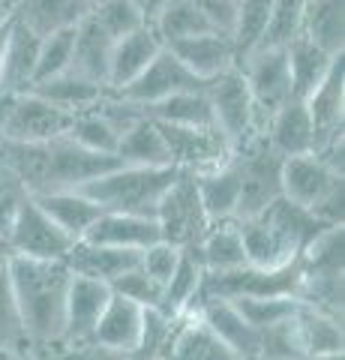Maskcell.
Masks as SVG:
<instances>
[{
  "mask_svg": "<svg viewBox=\"0 0 345 360\" xmlns=\"http://www.w3.org/2000/svg\"><path fill=\"white\" fill-rule=\"evenodd\" d=\"M63 262L70 264L72 274L103 279V283L111 285L115 279L124 276L126 270L141 264V250H124V246H105V243L79 240Z\"/></svg>",
  "mask_w": 345,
  "mask_h": 360,
  "instance_id": "ffe728a7",
  "label": "cell"
},
{
  "mask_svg": "<svg viewBox=\"0 0 345 360\" xmlns=\"http://www.w3.org/2000/svg\"><path fill=\"white\" fill-rule=\"evenodd\" d=\"M87 15H91L115 42H117L120 37H126V33L138 30L141 25H148L132 0H96Z\"/></svg>",
  "mask_w": 345,
  "mask_h": 360,
  "instance_id": "b9f144b4",
  "label": "cell"
},
{
  "mask_svg": "<svg viewBox=\"0 0 345 360\" xmlns=\"http://www.w3.org/2000/svg\"><path fill=\"white\" fill-rule=\"evenodd\" d=\"M111 49H115V39H111L91 15H84L79 25H75V42H72L70 70L84 75V78H91V82H99V84L108 87Z\"/></svg>",
  "mask_w": 345,
  "mask_h": 360,
  "instance_id": "d4e9b609",
  "label": "cell"
},
{
  "mask_svg": "<svg viewBox=\"0 0 345 360\" xmlns=\"http://www.w3.org/2000/svg\"><path fill=\"white\" fill-rule=\"evenodd\" d=\"M294 330L304 345L306 357L327 354V352H345V328L339 315H330L309 303H297L294 309Z\"/></svg>",
  "mask_w": 345,
  "mask_h": 360,
  "instance_id": "f1b7e54d",
  "label": "cell"
},
{
  "mask_svg": "<svg viewBox=\"0 0 345 360\" xmlns=\"http://www.w3.org/2000/svg\"><path fill=\"white\" fill-rule=\"evenodd\" d=\"M177 319H181V315L165 312L162 307H144L138 345H136V352H132V357L136 360H160L162 352L169 348L171 336H174Z\"/></svg>",
  "mask_w": 345,
  "mask_h": 360,
  "instance_id": "f35d334b",
  "label": "cell"
},
{
  "mask_svg": "<svg viewBox=\"0 0 345 360\" xmlns=\"http://www.w3.org/2000/svg\"><path fill=\"white\" fill-rule=\"evenodd\" d=\"M169 49L181 58V63L186 66V70L193 72L195 78H202V82H210V78L228 72L231 66L240 63L237 42L226 30L195 33V37H189V39L171 42Z\"/></svg>",
  "mask_w": 345,
  "mask_h": 360,
  "instance_id": "2e32d148",
  "label": "cell"
},
{
  "mask_svg": "<svg viewBox=\"0 0 345 360\" xmlns=\"http://www.w3.org/2000/svg\"><path fill=\"white\" fill-rule=\"evenodd\" d=\"M204 90L210 99V111H214V123L226 132V139L235 148H240L243 141H249L252 135L261 132V123H259V115H255V105L240 66H231L228 72L210 78Z\"/></svg>",
  "mask_w": 345,
  "mask_h": 360,
  "instance_id": "9c48e42d",
  "label": "cell"
},
{
  "mask_svg": "<svg viewBox=\"0 0 345 360\" xmlns=\"http://www.w3.org/2000/svg\"><path fill=\"white\" fill-rule=\"evenodd\" d=\"M160 123V120H157ZM162 139L169 144L171 165L189 174H202L210 168L226 165L235 156V144L226 139L216 123L210 127H171V123H160Z\"/></svg>",
  "mask_w": 345,
  "mask_h": 360,
  "instance_id": "7c38bea8",
  "label": "cell"
},
{
  "mask_svg": "<svg viewBox=\"0 0 345 360\" xmlns=\"http://www.w3.org/2000/svg\"><path fill=\"white\" fill-rule=\"evenodd\" d=\"M231 303L240 309V315L255 330H264V328H273V324L292 319L300 300L294 295H267V297H237Z\"/></svg>",
  "mask_w": 345,
  "mask_h": 360,
  "instance_id": "ab89813d",
  "label": "cell"
},
{
  "mask_svg": "<svg viewBox=\"0 0 345 360\" xmlns=\"http://www.w3.org/2000/svg\"><path fill=\"white\" fill-rule=\"evenodd\" d=\"M297 283H300V262L288 267H276V270L243 264L235 270H226V274H207L198 300H204V297L237 300V297H267V295L297 297Z\"/></svg>",
  "mask_w": 345,
  "mask_h": 360,
  "instance_id": "30bf717a",
  "label": "cell"
},
{
  "mask_svg": "<svg viewBox=\"0 0 345 360\" xmlns=\"http://www.w3.org/2000/svg\"><path fill=\"white\" fill-rule=\"evenodd\" d=\"M132 4H136V9L144 15V21H148V25H153V18L162 13V6L169 4V0H132Z\"/></svg>",
  "mask_w": 345,
  "mask_h": 360,
  "instance_id": "816d5d0a",
  "label": "cell"
},
{
  "mask_svg": "<svg viewBox=\"0 0 345 360\" xmlns=\"http://www.w3.org/2000/svg\"><path fill=\"white\" fill-rule=\"evenodd\" d=\"M198 255H202V264H204L207 274H226V270L249 264L247 250H243L240 229H237V219L210 222L204 238L198 240Z\"/></svg>",
  "mask_w": 345,
  "mask_h": 360,
  "instance_id": "836d02e7",
  "label": "cell"
},
{
  "mask_svg": "<svg viewBox=\"0 0 345 360\" xmlns=\"http://www.w3.org/2000/svg\"><path fill=\"white\" fill-rule=\"evenodd\" d=\"M309 360H345V352H327V354H315Z\"/></svg>",
  "mask_w": 345,
  "mask_h": 360,
  "instance_id": "9f6ffc18",
  "label": "cell"
},
{
  "mask_svg": "<svg viewBox=\"0 0 345 360\" xmlns=\"http://www.w3.org/2000/svg\"><path fill=\"white\" fill-rule=\"evenodd\" d=\"M6 360H51L46 352H37V348H25L21 354H13V357H6Z\"/></svg>",
  "mask_w": 345,
  "mask_h": 360,
  "instance_id": "f5cc1de1",
  "label": "cell"
},
{
  "mask_svg": "<svg viewBox=\"0 0 345 360\" xmlns=\"http://www.w3.org/2000/svg\"><path fill=\"white\" fill-rule=\"evenodd\" d=\"M33 198L39 201L42 210H46L75 243L84 238L87 229H91V225L99 219V213H103V207L87 198L82 189H58V193L33 195Z\"/></svg>",
  "mask_w": 345,
  "mask_h": 360,
  "instance_id": "f546056e",
  "label": "cell"
},
{
  "mask_svg": "<svg viewBox=\"0 0 345 360\" xmlns=\"http://www.w3.org/2000/svg\"><path fill=\"white\" fill-rule=\"evenodd\" d=\"M9 15H13V13H9V6H6V0H0V21H6Z\"/></svg>",
  "mask_w": 345,
  "mask_h": 360,
  "instance_id": "6f0895ef",
  "label": "cell"
},
{
  "mask_svg": "<svg viewBox=\"0 0 345 360\" xmlns=\"http://www.w3.org/2000/svg\"><path fill=\"white\" fill-rule=\"evenodd\" d=\"M304 6H306V0H273L259 45H285L292 37H297Z\"/></svg>",
  "mask_w": 345,
  "mask_h": 360,
  "instance_id": "f6af8a7d",
  "label": "cell"
},
{
  "mask_svg": "<svg viewBox=\"0 0 345 360\" xmlns=\"http://www.w3.org/2000/svg\"><path fill=\"white\" fill-rule=\"evenodd\" d=\"M91 13L87 0H18L13 18L30 27L37 37H48L54 30L75 27Z\"/></svg>",
  "mask_w": 345,
  "mask_h": 360,
  "instance_id": "4316f807",
  "label": "cell"
},
{
  "mask_svg": "<svg viewBox=\"0 0 345 360\" xmlns=\"http://www.w3.org/2000/svg\"><path fill=\"white\" fill-rule=\"evenodd\" d=\"M27 345L25 328H21V315H18V303L9 285L6 267L0 270V357H13L21 354Z\"/></svg>",
  "mask_w": 345,
  "mask_h": 360,
  "instance_id": "60d3db41",
  "label": "cell"
},
{
  "mask_svg": "<svg viewBox=\"0 0 345 360\" xmlns=\"http://www.w3.org/2000/svg\"><path fill=\"white\" fill-rule=\"evenodd\" d=\"M111 297V285L103 279L72 274L70 291H66V315H63V340L60 345L91 342L93 328Z\"/></svg>",
  "mask_w": 345,
  "mask_h": 360,
  "instance_id": "9a60e30c",
  "label": "cell"
},
{
  "mask_svg": "<svg viewBox=\"0 0 345 360\" xmlns=\"http://www.w3.org/2000/svg\"><path fill=\"white\" fill-rule=\"evenodd\" d=\"M153 219L160 225L162 240H169L174 246H198V240H202L204 231L210 229V219L202 207L193 174L177 168L174 180L160 198Z\"/></svg>",
  "mask_w": 345,
  "mask_h": 360,
  "instance_id": "ba28073f",
  "label": "cell"
},
{
  "mask_svg": "<svg viewBox=\"0 0 345 360\" xmlns=\"http://www.w3.org/2000/svg\"><path fill=\"white\" fill-rule=\"evenodd\" d=\"M39 39L30 27L9 15V39L4 51V70H0V96H13L30 90L33 78H37V54Z\"/></svg>",
  "mask_w": 345,
  "mask_h": 360,
  "instance_id": "d6986e66",
  "label": "cell"
},
{
  "mask_svg": "<svg viewBox=\"0 0 345 360\" xmlns=\"http://www.w3.org/2000/svg\"><path fill=\"white\" fill-rule=\"evenodd\" d=\"M216 30H235V0H189Z\"/></svg>",
  "mask_w": 345,
  "mask_h": 360,
  "instance_id": "f907efd6",
  "label": "cell"
},
{
  "mask_svg": "<svg viewBox=\"0 0 345 360\" xmlns=\"http://www.w3.org/2000/svg\"><path fill=\"white\" fill-rule=\"evenodd\" d=\"M30 193L25 189V184L9 172V168L0 162V234L6 238V231H9V225H13V217H15V210L18 205L25 201Z\"/></svg>",
  "mask_w": 345,
  "mask_h": 360,
  "instance_id": "c3c4849f",
  "label": "cell"
},
{
  "mask_svg": "<svg viewBox=\"0 0 345 360\" xmlns=\"http://www.w3.org/2000/svg\"><path fill=\"white\" fill-rule=\"evenodd\" d=\"M264 139L280 156L313 153V120L304 99L292 96L282 108H276L264 123Z\"/></svg>",
  "mask_w": 345,
  "mask_h": 360,
  "instance_id": "7402d4cb",
  "label": "cell"
},
{
  "mask_svg": "<svg viewBox=\"0 0 345 360\" xmlns=\"http://www.w3.org/2000/svg\"><path fill=\"white\" fill-rule=\"evenodd\" d=\"M237 66H240L243 78H247L255 115H259V123L264 129L267 117L294 96L292 75H288L285 45H255V49L243 54Z\"/></svg>",
  "mask_w": 345,
  "mask_h": 360,
  "instance_id": "8992f818",
  "label": "cell"
},
{
  "mask_svg": "<svg viewBox=\"0 0 345 360\" xmlns=\"http://www.w3.org/2000/svg\"><path fill=\"white\" fill-rule=\"evenodd\" d=\"M63 135H70V139L79 141L82 148L96 150V153H115L117 141H120V132L103 117V111H99L96 105L72 115L70 129H66Z\"/></svg>",
  "mask_w": 345,
  "mask_h": 360,
  "instance_id": "74e56055",
  "label": "cell"
},
{
  "mask_svg": "<svg viewBox=\"0 0 345 360\" xmlns=\"http://www.w3.org/2000/svg\"><path fill=\"white\" fill-rule=\"evenodd\" d=\"M160 360H240V357L207 328L195 309H186L177 319L174 336Z\"/></svg>",
  "mask_w": 345,
  "mask_h": 360,
  "instance_id": "ac0fdd59",
  "label": "cell"
},
{
  "mask_svg": "<svg viewBox=\"0 0 345 360\" xmlns=\"http://www.w3.org/2000/svg\"><path fill=\"white\" fill-rule=\"evenodd\" d=\"M204 276H207V270L202 264V255H198V246H183L174 274L169 276V283L162 285V303L160 307L165 312H171V315H181L186 309H193L198 295H202Z\"/></svg>",
  "mask_w": 345,
  "mask_h": 360,
  "instance_id": "4dcf8cb0",
  "label": "cell"
},
{
  "mask_svg": "<svg viewBox=\"0 0 345 360\" xmlns=\"http://www.w3.org/2000/svg\"><path fill=\"white\" fill-rule=\"evenodd\" d=\"M51 360H136L126 352L117 348H105L96 342H82V345H58L54 352H48Z\"/></svg>",
  "mask_w": 345,
  "mask_h": 360,
  "instance_id": "681fc988",
  "label": "cell"
},
{
  "mask_svg": "<svg viewBox=\"0 0 345 360\" xmlns=\"http://www.w3.org/2000/svg\"><path fill=\"white\" fill-rule=\"evenodd\" d=\"M160 225L153 217H136V213H115L103 210L99 219L87 229L82 240L105 243V246H124V250H144L153 240H160Z\"/></svg>",
  "mask_w": 345,
  "mask_h": 360,
  "instance_id": "cb8c5ba5",
  "label": "cell"
},
{
  "mask_svg": "<svg viewBox=\"0 0 345 360\" xmlns=\"http://www.w3.org/2000/svg\"><path fill=\"white\" fill-rule=\"evenodd\" d=\"M111 291H117V295L136 300L138 307H160L162 303V285L153 276L144 274L141 264L126 270L120 279H115V283H111Z\"/></svg>",
  "mask_w": 345,
  "mask_h": 360,
  "instance_id": "bcb514c9",
  "label": "cell"
},
{
  "mask_svg": "<svg viewBox=\"0 0 345 360\" xmlns=\"http://www.w3.org/2000/svg\"><path fill=\"white\" fill-rule=\"evenodd\" d=\"M6 276L18 303L27 345L46 354L54 352L63 340L66 291L72 279L70 264L58 258L13 255L6 264Z\"/></svg>",
  "mask_w": 345,
  "mask_h": 360,
  "instance_id": "6da1fadb",
  "label": "cell"
},
{
  "mask_svg": "<svg viewBox=\"0 0 345 360\" xmlns=\"http://www.w3.org/2000/svg\"><path fill=\"white\" fill-rule=\"evenodd\" d=\"M141 315H144V307H138L136 300H129L124 295H117V291H111L105 309L93 328L91 342L132 354L138 345V333H141Z\"/></svg>",
  "mask_w": 345,
  "mask_h": 360,
  "instance_id": "603a6c76",
  "label": "cell"
},
{
  "mask_svg": "<svg viewBox=\"0 0 345 360\" xmlns=\"http://www.w3.org/2000/svg\"><path fill=\"white\" fill-rule=\"evenodd\" d=\"M0 360H6V357H0Z\"/></svg>",
  "mask_w": 345,
  "mask_h": 360,
  "instance_id": "94428289",
  "label": "cell"
},
{
  "mask_svg": "<svg viewBox=\"0 0 345 360\" xmlns=\"http://www.w3.org/2000/svg\"><path fill=\"white\" fill-rule=\"evenodd\" d=\"M174 165H126L87 180L82 193L96 201L103 210L115 213H136V217H153L162 193L174 180Z\"/></svg>",
  "mask_w": 345,
  "mask_h": 360,
  "instance_id": "7a4b0ae2",
  "label": "cell"
},
{
  "mask_svg": "<svg viewBox=\"0 0 345 360\" xmlns=\"http://www.w3.org/2000/svg\"><path fill=\"white\" fill-rule=\"evenodd\" d=\"M72 42H75V27H66V30H54L48 37L39 39V54H37V82H46L51 75H60L70 70V60H72ZM30 84V87H33Z\"/></svg>",
  "mask_w": 345,
  "mask_h": 360,
  "instance_id": "7bdbcfd3",
  "label": "cell"
},
{
  "mask_svg": "<svg viewBox=\"0 0 345 360\" xmlns=\"http://www.w3.org/2000/svg\"><path fill=\"white\" fill-rule=\"evenodd\" d=\"M304 103L313 120V153L345 172V54Z\"/></svg>",
  "mask_w": 345,
  "mask_h": 360,
  "instance_id": "277c9868",
  "label": "cell"
},
{
  "mask_svg": "<svg viewBox=\"0 0 345 360\" xmlns=\"http://www.w3.org/2000/svg\"><path fill=\"white\" fill-rule=\"evenodd\" d=\"M271 6L273 0H237L235 4V30H231V37L237 42L240 58L259 45L267 15H271Z\"/></svg>",
  "mask_w": 345,
  "mask_h": 360,
  "instance_id": "ee69618b",
  "label": "cell"
},
{
  "mask_svg": "<svg viewBox=\"0 0 345 360\" xmlns=\"http://www.w3.org/2000/svg\"><path fill=\"white\" fill-rule=\"evenodd\" d=\"M300 33L330 54H345V0H306Z\"/></svg>",
  "mask_w": 345,
  "mask_h": 360,
  "instance_id": "d6a6232c",
  "label": "cell"
},
{
  "mask_svg": "<svg viewBox=\"0 0 345 360\" xmlns=\"http://www.w3.org/2000/svg\"><path fill=\"white\" fill-rule=\"evenodd\" d=\"M148 117L160 123H171V127H210L214 123V111H210V99L204 87L181 90L144 108Z\"/></svg>",
  "mask_w": 345,
  "mask_h": 360,
  "instance_id": "d590c367",
  "label": "cell"
},
{
  "mask_svg": "<svg viewBox=\"0 0 345 360\" xmlns=\"http://www.w3.org/2000/svg\"><path fill=\"white\" fill-rule=\"evenodd\" d=\"M237 229L243 238V250H247V262L255 267L276 270L294 264L300 258V246L267 207L259 210L255 217L237 219Z\"/></svg>",
  "mask_w": 345,
  "mask_h": 360,
  "instance_id": "5bb4252c",
  "label": "cell"
},
{
  "mask_svg": "<svg viewBox=\"0 0 345 360\" xmlns=\"http://www.w3.org/2000/svg\"><path fill=\"white\" fill-rule=\"evenodd\" d=\"M193 309L202 315L207 328L214 330L240 360H259L261 330H255L231 300H226V297H204V300H198Z\"/></svg>",
  "mask_w": 345,
  "mask_h": 360,
  "instance_id": "e0dca14e",
  "label": "cell"
},
{
  "mask_svg": "<svg viewBox=\"0 0 345 360\" xmlns=\"http://www.w3.org/2000/svg\"><path fill=\"white\" fill-rule=\"evenodd\" d=\"M153 30L160 33V39L165 45H171V42L195 37V33L216 30V27L210 25V21L198 13L189 0H169V4L162 6V13L153 18Z\"/></svg>",
  "mask_w": 345,
  "mask_h": 360,
  "instance_id": "8d00e7d4",
  "label": "cell"
},
{
  "mask_svg": "<svg viewBox=\"0 0 345 360\" xmlns=\"http://www.w3.org/2000/svg\"><path fill=\"white\" fill-rule=\"evenodd\" d=\"M6 243H9V250H13V255L58 258V262H63L75 246V240L42 210V205L33 195H27L18 205L13 225H9V231H6Z\"/></svg>",
  "mask_w": 345,
  "mask_h": 360,
  "instance_id": "8fae6325",
  "label": "cell"
},
{
  "mask_svg": "<svg viewBox=\"0 0 345 360\" xmlns=\"http://www.w3.org/2000/svg\"><path fill=\"white\" fill-rule=\"evenodd\" d=\"M165 49V42L160 39V33L153 30V25H141L138 30L126 33L115 42L111 49V63H108V87L120 90L129 84L144 66H148L157 54Z\"/></svg>",
  "mask_w": 345,
  "mask_h": 360,
  "instance_id": "44dd1931",
  "label": "cell"
},
{
  "mask_svg": "<svg viewBox=\"0 0 345 360\" xmlns=\"http://www.w3.org/2000/svg\"><path fill=\"white\" fill-rule=\"evenodd\" d=\"M207 82H202V78H195L193 72L186 70V66L181 63V58L165 45V49L153 58L144 70L132 78L129 84H124L117 90L124 99H129V103H136L141 108H148L153 103H160V99L171 96V94H181V90H195V87H204Z\"/></svg>",
  "mask_w": 345,
  "mask_h": 360,
  "instance_id": "4fadbf2b",
  "label": "cell"
},
{
  "mask_svg": "<svg viewBox=\"0 0 345 360\" xmlns=\"http://www.w3.org/2000/svg\"><path fill=\"white\" fill-rule=\"evenodd\" d=\"M6 39H9V18L0 21V70H4V51H6Z\"/></svg>",
  "mask_w": 345,
  "mask_h": 360,
  "instance_id": "db71d44e",
  "label": "cell"
},
{
  "mask_svg": "<svg viewBox=\"0 0 345 360\" xmlns=\"http://www.w3.org/2000/svg\"><path fill=\"white\" fill-rule=\"evenodd\" d=\"M235 4H237V0H235Z\"/></svg>",
  "mask_w": 345,
  "mask_h": 360,
  "instance_id": "6125c7cd",
  "label": "cell"
},
{
  "mask_svg": "<svg viewBox=\"0 0 345 360\" xmlns=\"http://www.w3.org/2000/svg\"><path fill=\"white\" fill-rule=\"evenodd\" d=\"M115 153L120 156V162H126V165H171L169 144L162 139L160 123L148 115L136 120L120 135Z\"/></svg>",
  "mask_w": 345,
  "mask_h": 360,
  "instance_id": "e575fe53",
  "label": "cell"
},
{
  "mask_svg": "<svg viewBox=\"0 0 345 360\" xmlns=\"http://www.w3.org/2000/svg\"><path fill=\"white\" fill-rule=\"evenodd\" d=\"M87 4H91V6H93V4H96V0H87Z\"/></svg>",
  "mask_w": 345,
  "mask_h": 360,
  "instance_id": "91938a15",
  "label": "cell"
},
{
  "mask_svg": "<svg viewBox=\"0 0 345 360\" xmlns=\"http://www.w3.org/2000/svg\"><path fill=\"white\" fill-rule=\"evenodd\" d=\"M6 6H9V13H13V9L18 6V0H6Z\"/></svg>",
  "mask_w": 345,
  "mask_h": 360,
  "instance_id": "680465c9",
  "label": "cell"
},
{
  "mask_svg": "<svg viewBox=\"0 0 345 360\" xmlns=\"http://www.w3.org/2000/svg\"><path fill=\"white\" fill-rule=\"evenodd\" d=\"M195 186H198V198L207 213L210 222H222V219H237V205H240V177L235 162H226L210 172L193 174Z\"/></svg>",
  "mask_w": 345,
  "mask_h": 360,
  "instance_id": "83f0119b",
  "label": "cell"
},
{
  "mask_svg": "<svg viewBox=\"0 0 345 360\" xmlns=\"http://www.w3.org/2000/svg\"><path fill=\"white\" fill-rule=\"evenodd\" d=\"M285 58H288V75H292V90L297 99H306L321 84V78L330 72L339 54L325 51L304 33H297L285 42Z\"/></svg>",
  "mask_w": 345,
  "mask_h": 360,
  "instance_id": "484cf974",
  "label": "cell"
},
{
  "mask_svg": "<svg viewBox=\"0 0 345 360\" xmlns=\"http://www.w3.org/2000/svg\"><path fill=\"white\" fill-rule=\"evenodd\" d=\"M181 250L183 246H174L169 240H153L150 246H144L141 250V270L148 276H153L160 285L169 283V276L174 274L177 267V258H181Z\"/></svg>",
  "mask_w": 345,
  "mask_h": 360,
  "instance_id": "7dc6e473",
  "label": "cell"
},
{
  "mask_svg": "<svg viewBox=\"0 0 345 360\" xmlns=\"http://www.w3.org/2000/svg\"><path fill=\"white\" fill-rule=\"evenodd\" d=\"M9 258H13V250H9V243H6L4 234H0V270L9 264Z\"/></svg>",
  "mask_w": 345,
  "mask_h": 360,
  "instance_id": "11a10c76",
  "label": "cell"
},
{
  "mask_svg": "<svg viewBox=\"0 0 345 360\" xmlns=\"http://www.w3.org/2000/svg\"><path fill=\"white\" fill-rule=\"evenodd\" d=\"M280 195L292 205L318 213L327 222H345V172L333 168L318 153L285 156L280 172Z\"/></svg>",
  "mask_w": 345,
  "mask_h": 360,
  "instance_id": "3957f363",
  "label": "cell"
},
{
  "mask_svg": "<svg viewBox=\"0 0 345 360\" xmlns=\"http://www.w3.org/2000/svg\"><path fill=\"white\" fill-rule=\"evenodd\" d=\"M33 94H39L42 99H48L51 105H58L63 111H70V115H79L84 108H93L99 99L105 96V84L99 82H91V78H84L79 72L66 70L60 75H51L46 82H37L30 87Z\"/></svg>",
  "mask_w": 345,
  "mask_h": 360,
  "instance_id": "1f68e13d",
  "label": "cell"
},
{
  "mask_svg": "<svg viewBox=\"0 0 345 360\" xmlns=\"http://www.w3.org/2000/svg\"><path fill=\"white\" fill-rule=\"evenodd\" d=\"M282 160L271 141L264 139V132L252 135L249 141H243L240 148H235L231 162L237 168L240 177V205H237V219L255 217L259 210H264L273 198H280V172Z\"/></svg>",
  "mask_w": 345,
  "mask_h": 360,
  "instance_id": "5b68a950",
  "label": "cell"
},
{
  "mask_svg": "<svg viewBox=\"0 0 345 360\" xmlns=\"http://www.w3.org/2000/svg\"><path fill=\"white\" fill-rule=\"evenodd\" d=\"M72 115L33 90L0 96V141H51L70 129Z\"/></svg>",
  "mask_w": 345,
  "mask_h": 360,
  "instance_id": "52a82bcc",
  "label": "cell"
}]
</instances>
